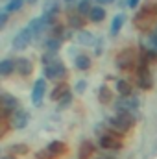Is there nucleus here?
Returning a JSON list of instances; mask_svg holds the SVG:
<instances>
[{"mask_svg":"<svg viewBox=\"0 0 157 159\" xmlns=\"http://www.w3.org/2000/svg\"><path fill=\"white\" fill-rule=\"evenodd\" d=\"M135 119L129 111H117V115L109 120V126L117 131V133H126L133 128Z\"/></svg>","mask_w":157,"mask_h":159,"instance_id":"1","label":"nucleus"},{"mask_svg":"<svg viewBox=\"0 0 157 159\" xmlns=\"http://www.w3.org/2000/svg\"><path fill=\"white\" fill-rule=\"evenodd\" d=\"M135 61H137V52H135V48H124L122 52H118V56L115 57L117 67L122 69V70H131V69L135 67Z\"/></svg>","mask_w":157,"mask_h":159,"instance_id":"2","label":"nucleus"},{"mask_svg":"<svg viewBox=\"0 0 157 159\" xmlns=\"http://www.w3.org/2000/svg\"><path fill=\"white\" fill-rule=\"evenodd\" d=\"M44 76L48 80H54V81H59V80L67 78V69L61 61H54L50 65H44Z\"/></svg>","mask_w":157,"mask_h":159,"instance_id":"3","label":"nucleus"},{"mask_svg":"<svg viewBox=\"0 0 157 159\" xmlns=\"http://www.w3.org/2000/svg\"><path fill=\"white\" fill-rule=\"evenodd\" d=\"M100 146L105 150H120L122 148V141L117 131H105L100 135Z\"/></svg>","mask_w":157,"mask_h":159,"instance_id":"4","label":"nucleus"},{"mask_svg":"<svg viewBox=\"0 0 157 159\" xmlns=\"http://www.w3.org/2000/svg\"><path fill=\"white\" fill-rule=\"evenodd\" d=\"M34 39V34H32V30L26 26V28H22L17 35H15V39H13V48L15 50H24L30 43Z\"/></svg>","mask_w":157,"mask_h":159,"instance_id":"5","label":"nucleus"},{"mask_svg":"<svg viewBox=\"0 0 157 159\" xmlns=\"http://www.w3.org/2000/svg\"><path fill=\"white\" fill-rule=\"evenodd\" d=\"M141 106V100L135 96V94H129V96H120V100L117 102V111H135L139 109Z\"/></svg>","mask_w":157,"mask_h":159,"instance_id":"6","label":"nucleus"},{"mask_svg":"<svg viewBox=\"0 0 157 159\" xmlns=\"http://www.w3.org/2000/svg\"><path fill=\"white\" fill-rule=\"evenodd\" d=\"M137 85H139L141 89H144V91L152 89V85H154L152 72L148 70L146 65H141V67H139V72H137Z\"/></svg>","mask_w":157,"mask_h":159,"instance_id":"7","label":"nucleus"},{"mask_svg":"<svg viewBox=\"0 0 157 159\" xmlns=\"http://www.w3.org/2000/svg\"><path fill=\"white\" fill-rule=\"evenodd\" d=\"M44 93H46V80L41 78L35 81V85H34V93H32V102H34V106H41V102H43V98H44Z\"/></svg>","mask_w":157,"mask_h":159,"instance_id":"8","label":"nucleus"},{"mask_svg":"<svg viewBox=\"0 0 157 159\" xmlns=\"http://www.w3.org/2000/svg\"><path fill=\"white\" fill-rule=\"evenodd\" d=\"M28 122H30V115H28V111L19 109V111H15V113H13V119H11V128H15V129H24Z\"/></svg>","mask_w":157,"mask_h":159,"instance_id":"9","label":"nucleus"},{"mask_svg":"<svg viewBox=\"0 0 157 159\" xmlns=\"http://www.w3.org/2000/svg\"><path fill=\"white\" fill-rule=\"evenodd\" d=\"M46 150L50 152L52 157H59V156H65V154L69 152V146H67L63 141H52V143L46 146Z\"/></svg>","mask_w":157,"mask_h":159,"instance_id":"10","label":"nucleus"},{"mask_svg":"<svg viewBox=\"0 0 157 159\" xmlns=\"http://www.w3.org/2000/svg\"><path fill=\"white\" fill-rule=\"evenodd\" d=\"M94 156V144L91 141H83L78 148V159H91Z\"/></svg>","mask_w":157,"mask_h":159,"instance_id":"11","label":"nucleus"},{"mask_svg":"<svg viewBox=\"0 0 157 159\" xmlns=\"http://www.w3.org/2000/svg\"><path fill=\"white\" fill-rule=\"evenodd\" d=\"M69 94H70V87H69L65 81H61V83H59V85H57V87L52 91L50 98L57 102V100H63V98H65V96H69Z\"/></svg>","mask_w":157,"mask_h":159,"instance_id":"12","label":"nucleus"},{"mask_svg":"<svg viewBox=\"0 0 157 159\" xmlns=\"http://www.w3.org/2000/svg\"><path fill=\"white\" fill-rule=\"evenodd\" d=\"M150 24H152V17L148 15V11H144V13H139V15L135 17V26H137L139 30L146 32V30L150 28Z\"/></svg>","mask_w":157,"mask_h":159,"instance_id":"13","label":"nucleus"},{"mask_svg":"<svg viewBox=\"0 0 157 159\" xmlns=\"http://www.w3.org/2000/svg\"><path fill=\"white\" fill-rule=\"evenodd\" d=\"M32 61L28 59V57H19L17 59V70H19V74H22V76H28L30 72H32Z\"/></svg>","mask_w":157,"mask_h":159,"instance_id":"14","label":"nucleus"},{"mask_svg":"<svg viewBox=\"0 0 157 159\" xmlns=\"http://www.w3.org/2000/svg\"><path fill=\"white\" fill-rule=\"evenodd\" d=\"M13 70H17V61H13V59H4V61L0 63V74H2V76H9Z\"/></svg>","mask_w":157,"mask_h":159,"instance_id":"15","label":"nucleus"},{"mask_svg":"<svg viewBox=\"0 0 157 159\" xmlns=\"http://www.w3.org/2000/svg\"><path fill=\"white\" fill-rule=\"evenodd\" d=\"M44 24H46V20H44V17L43 19H34V20H30V24H28V28L32 30V34H34V37H37L41 32L44 30Z\"/></svg>","mask_w":157,"mask_h":159,"instance_id":"16","label":"nucleus"},{"mask_svg":"<svg viewBox=\"0 0 157 159\" xmlns=\"http://www.w3.org/2000/svg\"><path fill=\"white\" fill-rule=\"evenodd\" d=\"M89 17H91V20H92V22H102V20L105 19V9H104V7H100V6H94V7L91 9Z\"/></svg>","mask_w":157,"mask_h":159,"instance_id":"17","label":"nucleus"},{"mask_svg":"<svg viewBox=\"0 0 157 159\" xmlns=\"http://www.w3.org/2000/svg\"><path fill=\"white\" fill-rule=\"evenodd\" d=\"M74 65L78 67L79 70H89V69H91V57L85 56V54H79V56H76Z\"/></svg>","mask_w":157,"mask_h":159,"instance_id":"18","label":"nucleus"},{"mask_svg":"<svg viewBox=\"0 0 157 159\" xmlns=\"http://www.w3.org/2000/svg\"><path fill=\"white\" fill-rule=\"evenodd\" d=\"M117 91H118L120 96H129V94L133 93L131 85H129L126 80H117Z\"/></svg>","mask_w":157,"mask_h":159,"instance_id":"19","label":"nucleus"},{"mask_svg":"<svg viewBox=\"0 0 157 159\" xmlns=\"http://www.w3.org/2000/svg\"><path fill=\"white\" fill-rule=\"evenodd\" d=\"M59 48H61V39H57V37H50L44 43V50L50 52V54H56Z\"/></svg>","mask_w":157,"mask_h":159,"instance_id":"20","label":"nucleus"},{"mask_svg":"<svg viewBox=\"0 0 157 159\" xmlns=\"http://www.w3.org/2000/svg\"><path fill=\"white\" fill-rule=\"evenodd\" d=\"M124 20H126V17H124L122 13H118L117 17L113 19V22H111V35H117L118 32L122 30V26H124Z\"/></svg>","mask_w":157,"mask_h":159,"instance_id":"21","label":"nucleus"},{"mask_svg":"<svg viewBox=\"0 0 157 159\" xmlns=\"http://www.w3.org/2000/svg\"><path fill=\"white\" fill-rule=\"evenodd\" d=\"M9 154H13V156H26V154H30V148H28V144L17 143V144L9 146Z\"/></svg>","mask_w":157,"mask_h":159,"instance_id":"22","label":"nucleus"},{"mask_svg":"<svg viewBox=\"0 0 157 159\" xmlns=\"http://www.w3.org/2000/svg\"><path fill=\"white\" fill-rule=\"evenodd\" d=\"M59 2L57 0H46L44 2V6H43V11H44V15H54V13H57L59 11Z\"/></svg>","mask_w":157,"mask_h":159,"instance_id":"23","label":"nucleus"},{"mask_svg":"<svg viewBox=\"0 0 157 159\" xmlns=\"http://www.w3.org/2000/svg\"><path fill=\"white\" fill-rule=\"evenodd\" d=\"M98 100H100L102 104H109V102H111V91H109L107 85H102V87L98 89Z\"/></svg>","mask_w":157,"mask_h":159,"instance_id":"24","label":"nucleus"},{"mask_svg":"<svg viewBox=\"0 0 157 159\" xmlns=\"http://www.w3.org/2000/svg\"><path fill=\"white\" fill-rule=\"evenodd\" d=\"M76 41H78L79 44H92L94 37H92L91 32H79L78 35H76Z\"/></svg>","mask_w":157,"mask_h":159,"instance_id":"25","label":"nucleus"},{"mask_svg":"<svg viewBox=\"0 0 157 159\" xmlns=\"http://www.w3.org/2000/svg\"><path fill=\"white\" fill-rule=\"evenodd\" d=\"M22 4H24V0H9V2L6 4V7H4V11H7V13H13V11H19V9L22 7Z\"/></svg>","mask_w":157,"mask_h":159,"instance_id":"26","label":"nucleus"},{"mask_svg":"<svg viewBox=\"0 0 157 159\" xmlns=\"http://www.w3.org/2000/svg\"><path fill=\"white\" fill-rule=\"evenodd\" d=\"M69 20H70V26H74V28H81L83 24H85V20L79 17V15H69Z\"/></svg>","mask_w":157,"mask_h":159,"instance_id":"27","label":"nucleus"},{"mask_svg":"<svg viewBox=\"0 0 157 159\" xmlns=\"http://www.w3.org/2000/svg\"><path fill=\"white\" fill-rule=\"evenodd\" d=\"M91 0H81L78 6V11L79 13H83V15H87V13H91Z\"/></svg>","mask_w":157,"mask_h":159,"instance_id":"28","label":"nucleus"},{"mask_svg":"<svg viewBox=\"0 0 157 159\" xmlns=\"http://www.w3.org/2000/svg\"><path fill=\"white\" fill-rule=\"evenodd\" d=\"M70 100H72V96L69 94V96H65L63 100H59V106H57V109H63V107H67L69 104H70Z\"/></svg>","mask_w":157,"mask_h":159,"instance_id":"29","label":"nucleus"},{"mask_svg":"<svg viewBox=\"0 0 157 159\" xmlns=\"http://www.w3.org/2000/svg\"><path fill=\"white\" fill-rule=\"evenodd\" d=\"M85 87H87V81H85V80L78 81V85H76V93H78V94H81V93L85 91Z\"/></svg>","mask_w":157,"mask_h":159,"instance_id":"30","label":"nucleus"},{"mask_svg":"<svg viewBox=\"0 0 157 159\" xmlns=\"http://www.w3.org/2000/svg\"><path fill=\"white\" fill-rule=\"evenodd\" d=\"M6 22H7V11H4V9H2V15H0V28H4V26H6Z\"/></svg>","mask_w":157,"mask_h":159,"instance_id":"31","label":"nucleus"},{"mask_svg":"<svg viewBox=\"0 0 157 159\" xmlns=\"http://www.w3.org/2000/svg\"><path fill=\"white\" fill-rule=\"evenodd\" d=\"M150 41H152V44H154V46L157 48V28H155V32L152 34V37H150Z\"/></svg>","mask_w":157,"mask_h":159,"instance_id":"32","label":"nucleus"},{"mask_svg":"<svg viewBox=\"0 0 157 159\" xmlns=\"http://www.w3.org/2000/svg\"><path fill=\"white\" fill-rule=\"evenodd\" d=\"M139 2H141V0H128V6H129V7H137Z\"/></svg>","mask_w":157,"mask_h":159,"instance_id":"33","label":"nucleus"},{"mask_svg":"<svg viewBox=\"0 0 157 159\" xmlns=\"http://www.w3.org/2000/svg\"><path fill=\"white\" fill-rule=\"evenodd\" d=\"M100 2H104V4H109V2H113V0H100Z\"/></svg>","mask_w":157,"mask_h":159,"instance_id":"34","label":"nucleus"},{"mask_svg":"<svg viewBox=\"0 0 157 159\" xmlns=\"http://www.w3.org/2000/svg\"><path fill=\"white\" fill-rule=\"evenodd\" d=\"M65 2H67V4H72V2H76V0H65Z\"/></svg>","mask_w":157,"mask_h":159,"instance_id":"35","label":"nucleus"},{"mask_svg":"<svg viewBox=\"0 0 157 159\" xmlns=\"http://www.w3.org/2000/svg\"><path fill=\"white\" fill-rule=\"evenodd\" d=\"M28 2H30V4H35V2H37V0H28Z\"/></svg>","mask_w":157,"mask_h":159,"instance_id":"36","label":"nucleus"},{"mask_svg":"<svg viewBox=\"0 0 157 159\" xmlns=\"http://www.w3.org/2000/svg\"><path fill=\"white\" fill-rule=\"evenodd\" d=\"M155 11H157V6H155Z\"/></svg>","mask_w":157,"mask_h":159,"instance_id":"37","label":"nucleus"}]
</instances>
